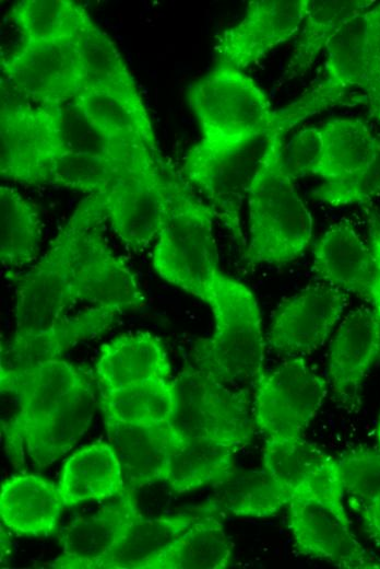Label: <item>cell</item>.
I'll return each instance as SVG.
<instances>
[{
	"instance_id": "2e32d148",
	"label": "cell",
	"mask_w": 380,
	"mask_h": 569,
	"mask_svg": "<svg viewBox=\"0 0 380 569\" xmlns=\"http://www.w3.org/2000/svg\"><path fill=\"white\" fill-rule=\"evenodd\" d=\"M346 304V292L326 282L309 286L278 307L270 328L271 346L293 357L316 350L328 339Z\"/></svg>"
},
{
	"instance_id": "d4e9b609",
	"label": "cell",
	"mask_w": 380,
	"mask_h": 569,
	"mask_svg": "<svg viewBox=\"0 0 380 569\" xmlns=\"http://www.w3.org/2000/svg\"><path fill=\"white\" fill-rule=\"evenodd\" d=\"M76 46L85 69L84 90L114 98L152 126L132 74L112 40L91 18L78 36Z\"/></svg>"
},
{
	"instance_id": "f1b7e54d",
	"label": "cell",
	"mask_w": 380,
	"mask_h": 569,
	"mask_svg": "<svg viewBox=\"0 0 380 569\" xmlns=\"http://www.w3.org/2000/svg\"><path fill=\"white\" fill-rule=\"evenodd\" d=\"M238 445L206 438L186 437L174 453L165 483L177 493L205 486L217 487L236 473Z\"/></svg>"
},
{
	"instance_id": "6da1fadb",
	"label": "cell",
	"mask_w": 380,
	"mask_h": 569,
	"mask_svg": "<svg viewBox=\"0 0 380 569\" xmlns=\"http://www.w3.org/2000/svg\"><path fill=\"white\" fill-rule=\"evenodd\" d=\"M188 102L199 121L201 141L217 147L238 144L273 130L288 131L330 106L316 86L275 111L251 78L222 65L189 88Z\"/></svg>"
},
{
	"instance_id": "603a6c76",
	"label": "cell",
	"mask_w": 380,
	"mask_h": 569,
	"mask_svg": "<svg viewBox=\"0 0 380 569\" xmlns=\"http://www.w3.org/2000/svg\"><path fill=\"white\" fill-rule=\"evenodd\" d=\"M95 375L99 392L108 393L150 379H170L171 365L161 340L149 332H138L100 347Z\"/></svg>"
},
{
	"instance_id": "ee69618b",
	"label": "cell",
	"mask_w": 380,
	"mask_h": 569,
	"mask_svg": "<svg viewBox=\"0 0 380 569\" xmlns=\"http://www.w3.org/2000/svg\"><path fill=\"white\" fill-rule=\"evenodd\" d=\"M370 249L375 259L377 271H380V220L375 218L370 221Z\"/></svg>"
},
{
	"instance_id": "ac0fdd59",
	"label": "cell",
	"mask_w": 380,
	"mask_h": 569,
	"mask_svg": "<svg viewBox=\"0 0 380 569\" xmlns=\"http://www.w3.org/2000/svg\"><path fill=\"white\" fill-rule=\"evenodd\" d=\"M105 423L128 489L134 491L166 480L171 457L185 438L173 422Z\"/></svg>"
},
{
	"instance_id": "52a82bcc",
	"label": "cell",
	"mask_w": 380,
	"mask_h": 569,
	"mask_svg": "<svg viewBox=\"0 0 380 569\" xmlns=\"http://www.w3.org/2000/svg\"><path fill=\"white\" fill-rule=\"evenodd\" d=\"M81 220L79 204L37 264L23 275L8 276L16 283L15 329L11 339H23L49 329L75 304L71 281Z\"/></svg>"
},
{
	"instance_id": "3957f363",
	"label": "cell",
	"mask_w": 380,
	"mask_h": 569,
	"mask_svg": "<svg viewBox=\"0 0 380 569\" xmlns=\"http://www.w3.org/2000/svg\"><path fill=\"white\" fill-rule=\"evenodd\" d=\"M167 209L153 252V267L165 281L205 302L218 268L213 235L216 218L189 184L166 164Z\"/></svg>"
},
{
	"instance_id": "ba28073f",
	"label": "cell",
	"mask_w": 380,
	"mask_h": 569,
	"mask_svg": "<svg viewBox=\"0 0 380 569\" xmlns=\"http://www.w3.org/2000/svg\"><path fill=\"white\" fill-rule=\"evenodd\" d=\"M80 206L82 220L71 281L74 302H88L120 313L140 306L144 298L133 272L105 239L106 216L100 198L88 195Z\"/></svg>"
},
{
	"instance_id": "5bb4252c",
	"label": "cell",
	"mask_w": 380,
	"mask_h": 569,
	"mask_svg": "<svg viewBox=\"0 0 380 569\" xmlns=\"http://www.w3.org/2000/svg\"><path fill=\"white\" fill-rule=\"evenodd\" d=\"M288 526L296 549L339 568L380 569L376 559L357 541L346 512L323 501L294 496L287 503Z\"/></svg>"
},
{
	"instance_id": "74e56055",
	"label": "cell",
	"mask_w": 380,
	"mask_h": 569,
	"mask_svg": "<svg viewBox=\"0 0 380 569\" xmlns=\"http://www.w3.org/2000/svg\"><path fill=\"white\" fill-rule=\"evenodd\" d=\"M331 457L302 437L265 440L263 468L292 498Z\"/></svg>"
},
{
	"instance_id": "8992f818",
	"label": "cell",
	"mask_w": 380,
	"mask_h": 569,
	"mask_svg": "<svg viewBox=\"0 0 380 569\" xmlns=\"http://www.w3.org/2000/svg\"><path fill=\"white\" fill-rule=\"evenodd\" d=\"M67 153L59 105L39 106L13 101L1 86V176L33 185L49 184Z\"/></svg>"
},
{
	"instance_id": "8d00e7d4",
	"label": "cell",
	"mask_w": 380,
	"mask_h": 569,
	"mask_svg": "<svg viewBox=\"0 0 380 569\" xmlns=\"http://www.w3.org/2000/svg\"><path fill=\"white\" fill-rule=\"evenodd\" d=\"M41 221L37 209L16 189L0 187V258L5 267H22L38 254Z\"/></svg>"
},
{
	"instance_id": "1f68e13d",
	"label": "cell",
	"mask_w": 380,
	"mask_h": 569,
	"mask_svg": "<svg viewBox=\"0 0 380 569\" xmlns=\"http://www.w3.org/2000/svg\"><path fill=\"white\" fill-rule=\"evenodd\" d=\"M60 124L68 152L130 164H152L156 158L142 140L109 133L92 123L71 101L59 105Z\"/></svg>"
},
{
	"instance_id": "cb8c5ba5",
	"label": "cell",
	"mask_w": 380,
	"mask_h": 569,
	"mask_svg": "<svg viewBox=\"0 0 380 569\" xmlns=\"http://www.w3.org/2000/svg\"><path fill=\"white\" fill-rule=\"evenodd\" d=\"M313 269L323 282L370 301L377 277L375 259L351 224L336 223L319 239Z\"/></svg>"
},
{
	"instance_id": "ffe728a7",
	"label": "cell",
	"mask_w": 380,
	"mask_h": 569,
	"mask_svg": "<svg viewBox=\"0 0 380 569\" xmlns=\"http://www.w3.org/2000/svg\"><path fill=\"white\" fill-rule=\"evenodd\" d=\"M380 356V314L358 307L341 323L329 352L332 390L343 402L358 398L364 379Z\"/></svg>"
},
{
	"instance_id": "f546056e",
	"label": "cell",
	"mask_w": 380,
	"mask_h": 569,
	"mask_svg": "<svg viewBox=\"0 0 380 569\" xmlns=\"http://www.w3.org/2000/svg\"><path fill=\"white\" fill-rule=\"evenodd\" d=\"M96 405L91 380L61 403L26 443L25 450L38 468L49 466L78 443L91 426Z\"/></svg>"
},
{
	"instance_id": "9a60e30c",
	"label": "cell",
	"mask_w": 380,
	"mask_h": 569,
	"mask_svg": "<svg viewBox=\"0 0 380 569\" xmlns=\"http://www.w3.org/2000/svg\"><path fill=\"white\" fill-rule=\"evenodd\" d=\"M306 4L307 0L250 1L242 20L217 36V65L242 70L262 59L297 33Z\"/></svg>"
},
{
	"instance_id": "5b68a950",
	"label": "cell",
	"mask_w": 380,
	"mask_h": 569,
	"mask_svg": "<svg viewBox=\"0 0 380 569\" xmlns=\"http://www.w3.org/2000/svg\"><path fill=\"white\" fill-rule=\"evenodd\" d=\"M273 130L231 146L195 143L187 153L181 177L207 199L215 216L245 245L240 211L250 185L270 148Z\"/></svg>"
},
{
	"instance_id": "8fae6325",
	"label": "cell",
	"mask_w": 380,
	"mask_h": 569,
	"mask_svg": "<svg viewBox=\"0 0 380 569\" xmlns=\"http://www.w3.org/2000/svg\"><path fill=\"white\" fill-rule=\"evenodd\" d=\"M164 164H124L98 195L114 232L133 251L147 247L163 225L167 209Z\"/></svg>"
},
{
	"instance_id": "ab89813d",
	"label": "cell",
	"mask_w": 380,
	"mask_h": 569,
	"mask_svg": "<svg viewBox=\"0 0 380 569\" xmlns=\"http://www.w3.org/2000/svg\"><path fill=\"white\" fill-rule=\"evenodd\" d=\"M339 461L348 500H366L380 495V450L359 446Z\"/></svg>"
},
{
	"instance_id": "d6986e66",
	"label": "cell",
	"mask_w": 380,
	"mask_h": 569,
	"mask_svg": "<svg viewBox=\"0 0 380 569\" xmlns=\"http://www.w3.org/2000/svg\"><path fill=\"white\" fill-rule=\"evenodd\" d=\"M87 381L84 370L61 358L26 369L0 367V386L14 392L22 406L25 446L61 403Z\"/></svg>"
},
{
	"instance_id": "7dc6e473",
	"label": "cell",
	"mask_w": 380,
	"mask_h": 569,
	"mask_svg": "<svg viewBox=\"0 0 380 569\" xmlns=\"http://www.w3.org/2000/svg\"><path fill=\"white\" fill-rule=\"evenodd\" d=\"M380 121V111L372 114Z\"/></svg>"
},
{
	"instance_id": "836d02e7",
	"label": "cell",
	"mask_w": 380,
	"mask_h": 569,
	"mask_svg": "<svg viewBox=\"0 0 380 569\" xmlns=\"http://www.w3.org/2000/svg\"><path fill=\"white\" fill-rule=\"evenodd\" d=\"M98 407L105 420L173 422L177 411L176 384L174 380L156 378L114 392H99Z\"/></svg>"
},
{
	"instance_id": "d6a6232c",
	"label": "cell",
	"mask_w": 380,
	"mask_h": 569,
	"mask_svg": "<svg viewBox=\"0 0 380 569\" xmlns=\"http://www.w3.org/2000/svg\"><path fill=\"white\" fill-rule=\"evenodd\" d=\"M375 3L373 0H307L304 28L284 79L304 74L337 31Z\"/></svg>"
},
{
	"instance_id": "f35d334b",
	"label": "cell",
	"mask_w": 380,
	"mask_h": 569,
	"mask_svg": "<svg viewBox=\"0 0 380 569\" xmlns=\"http://www.w3.org/2000/svg\"><path fill=\"white\" fill-rule=\"evenodd\" d=\"M71 102L100 129L132 140H142L159 158L153 126L144 124L121 103L88 90L80 92Z\"/></svg>"
},
{
	"instance_id": "7bdbcfd3",
	"label": "cell",
	"mask_w": 380,
	"mask_h": 569,
	"mask_svg": "<svg viewBox=\"0 0 380 569\" xmlns=\"http://www.w3.org/2000/svg\"><path fill=\"white\" fill-rule=\"evenodd\" d=\"M349 506L361 518L368 536L380 546V495L366 500H348Z\"/></svg>"
},
{
	"instance_id": "7402d4cb",
	"label": "cell",
	"mask_w": 380,
	"mask_h": 569,
	"mask_svg": "<svg viewBox=\"0 0 380 569\" xmlns=\"http://www.w3.org/2000/svg\"><path fill=\"white\" fill-rule=\"evenodd\" d=\"M121 313L92 306L72 316H63L49 329L23 339H10L1 346V364L8 369H26L61 355L82 340L97 337L110 329Z\"/></svg>"
},
{
	"instance_id": "7c38bea8",
	"label": "cell",
	"mask_w": 380,
	"mask_h": 569,
	"mask_svg": "<svg viewBox=\"0 0 380 569\" xmlns=\"http://www.w3.org/2000/svg\"><path fill=\"white\" fill-rule=\"evenodd\" d=\"M1 83L39 106L72 101L86 76L75 42L23 44L1 58Z\"/></svg>"
},
{
	"instance_id": "e0dca14e",
	"label": "cell",
	"mask_w": 380,
	"mask_h": 569,
	"mask_svg": "<svg viewBox=\"0 0 380 569\" xmlns=\"http://www.w3.org/2000/svg\"><path fill=\"white\" fill-rule=\"evenodd\" d=\"M143 514L134 491L88 515H76L60 533L62 553L48 564L58 569H96Z\"/></svg>"
},
{
	"instance_id": "4316f807",
	"label": "cell",
	"mask_w": 380,
	"mask_h": 569,
	"mask_svg": "<svg viewBox=\"0 0 380 569\" xmlns=\"http://www.w3.org/2000/svg\"><path fill=\"white\" fill-rule=\"evenodd\" d=\"M58 487L66 509L90 500L119 498L128 491L116 451L106 442L85 445L69 456Z\"/></svg>"
},
{
	"instance_id": "4dcf8cb0",
	"label": "cell",
	"mask_w": 380,
	"mask_h": 569,
	"mask_svg": "<svg viewBox=\"0 0 380 569\" xmlns=\"http://www.w3.org/2000/svg\"><path fill=\"white\" fill-rule=\"evenodd\" d=\"M202 511L203 506L200 504L175 514L141 516L96 569H145V566L183 533Z\"/></svg>"
},
{
	"instance_id": "9c48e42d",
	"label": "cell",
	"mask_w": 380,
	"mask_h": 569,
	"mask_svg": "<svg viewBox=\"0 0 380 569\" xmlns=\"http://www.w3.org/2000/svg\"><path fill=\"white\" fill-rule=\"evenodd\" d=\"M174 381L177 411L173 423L181 434L239 448L251 441L256 425L250 416V390L231 388L194 364L185 367Z\"/></svg>"
},
{
	"instance_id": "30bf717a",
	"label": "cell",
	"mask_w": 380,
	"mask_h": 569,
	"mask_svg": "<svg viewBox=\"0 0 380 569\" xmlns=\"http://www.w3.org/2000/svg\"><path fill=\"white\" fill-rule=\"evenodd\" d=\"M325 395V381L302 358H288L259 380L253 395L254 425L265 440L301 437Z\"/></svg>"
},
{
	"instance_id": "484cf974",
	"label": "cell",
	"mask_w": 380,
	"mask_h": 569,
	"mask_svg": "<svg viewBox=\"0 0 380 569\" xmlns=\"http://www.w3.org/2000/svg\"><path fill=\"white\" fill-rule=\"evenodd\" d=\"M319 130L321 151L312 175H319L325 184L337 185L357 179L380 151V139L361 119H331Z\"/></svg>"
},
{
	"instance_id": "44dd1931",
	"label": "cell",
	"mask_w": 380,
	"mask_h": 569,
	"mask_svg": "<svg viewBox=\"0 0 380 569\" xmlns=\"http://www.w3.org/2000/svg\"><path fill=\"white\" fill-rule=\"evenodd\" d=\"M64 509L58 484L43 476L12 475L1 485V523L17 536L52 535Z\"/></svg>"
},
{
	"instance_id": "277c9868",
	"label": "cell",
	"mask_w": 380,
	"mask_h": 569,
	"mask_svg": "<svg viewBox=\"0 0 380 569\" xmlns=\"http://www.w3.org/2000/svg\"><path fill=\"white\" fill-rule=\"evenodd\" d=\"M274 136L250 185L248 264H284L309 245L313 221L293 181L282 171L283 137Z\"/></svg>"
},
{
	"instance_id": "83f0119b",
	"label": "cell",
	"mask_w": 380,
	"mask_h": 569,
	"mask_svg": "<svg viewBox=\"0 0 380 569\" xmlns=\"http://www.w3.org/2000/svg\"><path fill=\"white\" fill-rule=\"evenodd\" d=\"M202 506L201 514L145 569H225L230 566L233 549L221 514L206 502Z\"/></svg>"
},
{
	"instance_id": "e575fe53",
	"label": "cell",
	"mask_w": 380,
	"mask_h": 569,
	"mask_svg": "<svg viewBox=\"0 0 380 569\" xmlns=\"http://www.w3.org/2000/svg\"><path fill=\"white\" fill-rule=\"evenodd\" d=\"M10 18L23 35V44L75 42L91 18L85 9L70 0H22Z\"/></svg>"
},
{
	"instance_id": "7a4b0ae2",
	"label": "cell",
	"mask_w": 380,
	"mask_h": 569,
	"mask_svg": "<svg viewBox=\"0 0 380 569\" xmlns=\"http://www.w3.org/2000/svg\"><path fill=\"white\" fill-rule=\"evenodd\" d=\"M205 303L213 313L214 333L194 344L193 364L231 388L254 391L263 375L264 341L253 292L218 270Z\"/></svg>"
},
{
	"instance_id": "bcb514c9",
	"label": "cell",
	"mask_w": 380,
	"mask_h": 569,
	"mask_svg": "<svg viewBox=\"0 0 380 569\" xmlns=\"http://www.w3.org/2000/svg\"><path fill=\"white\" fill-rule=\"evenodd\" d=\"M376 438H377L379 450H380V415H379V418L377 421Z\"/></svg>"
},
{
	"instance_id": "d590c367",
	"label": "cell",
	"mask_w": 380,
	"mask_h": 569,
	"mask_svg": "<svg viewBox=\"0 0 380 569\" xmlns=\"http://www.w3.org/2000/svg\"><path fill=\"white\" fill-rule=\"evenodd\" d=\"M290 497L262 468L233 475L216 487L207 506L221 515L269 518L287 507Z\"/></svg>"
},
{
	"instance_id": "4fadbf2b",
	"label": "cell",
	"mask_w": 380,
	"mask_h": 569,
	"mask_svg": "<svg viewBox=\"0 0 380 569\" xmlns=\"http://www.w3.org/2000/svg\"><path fill=\"white\" fill-rule=\"evenodd\" d=\"M325 79L319 84L335 102L360 89L372 114L380 111V2L345 23L325 46Z\"/></svg>"
},
{
	"instance_id": "b9f144b4",
	"label": "cell",
	"mask_w": 380,
	"mask_h": 569,
	"mask_svg": "<svg viewBox=\"0 0 380 569\" xmlns=\"http://www.w3.org/2000/svg\"><path fill=\"white\" fill-rule=\"evenodd\" d=\"M321 151L319 127H306L283 144L281 166L283 173L295 181L312 174Z\"/></svg>"
},
{
	"instance_id": "60d3db41",
	"label": "cell",
	"mask_w": 380,
	"mask_h": 569,
	"mask_svg": "<svg viewBox=\"0 0 380 569\" xmlns=\"http://www.w3.org/2000/svg\"><path fill=\"white\" fill-rule=\"evenodd\" d=\"M312 194L322 202L332 206L363 204L380 195V151L368 170L357 179L337 185L322 183Z\"/></svg>"
},
{
	"instance_id": "f6af8a7d",
	"label": "cell",
	"mask_w": 380,
	"mask_h": 569,
	"mask_svg": "<svg viewBox=\"0 0 380 569\" xmlns=\"http://www.w3.org/2000/svg\"><path fill=\"white\" fill-rule=\"evenodd\" d=\"M372 307L380 314V271H377L376 281L369 301Z\"/></svg>"
}]
</instances>
